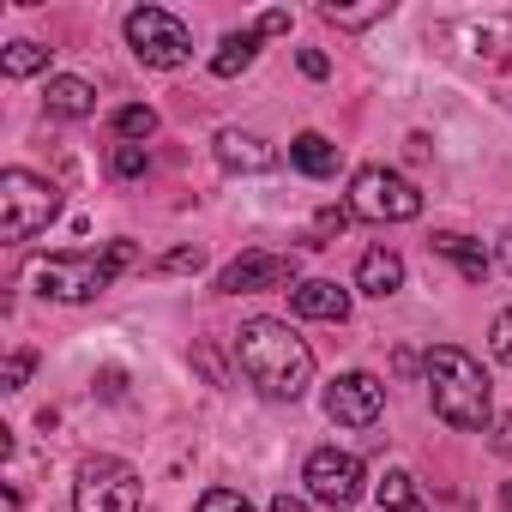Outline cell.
I'll return each mask as SVG.
<instances>
[{"label": "cell", "mask_w": 512, "mask_h": 512, "mask_svg": "<svg viewBox=\"0 0 512 512\" xmlns=\"http://www.w3.org/2000/svg\"><path fill=\"white\" fill-rule=\"evenodd\" d=\"M290 308L302 320H350V290H338L332 278H308L290 290Z\"/></svg>", "instance_id": "12"}, {"label": "cell", "mask_w": 512, "mask_h": 512, "mask_svg": "<svg viewBox=\"0 0 512 512\" xmlns=\"http://www.w3.org/2000/svg\"><path fill=\"white\" fill-rule=\"evenodd\" d=\"M73 512H139V470L127 458H85L73 482Z\"/></svg>", "instance_id": "6"}, {"label": "cell", "mask_w": 512, "mask_h": 512, "mask_svg": "<svg viewBox=\"0 0 512 512\" xmlns=\"http://www.w3.org/2000/svg\"><path fill=\"white\" fill-rule=\"evenodd\" d=\"M61 217V187L31 175V169H7L0 175V235L7 241H31Z\"/></svg>", "instance_id": "4"}, {"label": "cell", "mask_w": 512, "mask_h": 512, "mask_svg": "<svg viewBox=\"0 0 512 512\" xmlns=\"http://www.w3.org/2000/svg\"><path fill=\"white\" fill-rule=\"evenodd\" d=\"M350 217H356L350 205H332V211H320V217H314V241H308V247H326V235H338Z\"/></svg>", "instance_id": "25"}, {"label": "cell", "mask_w": 512, "mask_h": 512, "mask_svg": "<svg viewBox=\"0 0 512 512\" xmlns=\"http://www.w3.org/2000/svg\"><path fill=\"white\" fill-rule=\"evenodd\" d=\"M235 362H241V374L260 386L266 398H302L308 392V380H314V350L284 326V320H247L241 332H235Z\"/></svg>", "instance_id": "1"}, {"label": "cell", "mask_w": 512, "mask_h": 512, "mask_svg": "<svg viewBox=\"0 0 512 512\" xmlns=\"http://www.w3.org/2000/svg\"><path fill=\"white\" fill-rule=\"evenodd\" d=\"M217 163H223L229 175H266V169H278V145H266L260 133L223 127V133H217Z\"/></svg>", "instance_id": "11"}, {"label": "cell", "mask_w": 512, "mask_h": 512, "mask_svg": "<svg viewBox=\"0 0 512 512\" xmlns=\"http://www.w3.org/2000/svg\"><path fill=\"white\" fill-rule=\"evenodd\" d=\"M350 211H356L362 223H410V217H422V193H416L404 175L368 163V169L350 175Z\"/></svg>", "instance_id": "5"}, {"label": "cell", "mask_w": 512, "mask_h": 512, "mask_svg": "<svg viewBox=\"0 0 512 512\" xmlns=\"http://www.w3.org/2000/svg\"><path fill=\"white\" fill-rule=\"evenodd\" d=\"M380 410H386V386L362 368H350L326 386V416L344 428H368V422H380Z\"/></svg>", "instance_id": "10"}, {"label": "cell", "mask_w": 512, "mask_h": 512, "mask_svg": "<svg viewBox=\"0 0 512 512\" xmlns=\"http://www.w3.org/2000/svg\"><path fill=\"white\" fill-rule=\"evenodd\" d=\"M49 115L55 121H85V115H97V91L85 85V79H73V73H61V79H49Z\"/></svg>", "instance_id": "15"}, {"label": "cell", "mask_w": 512, "mask_h": 512, "mask_svg": "<svg viewBox=\"0 0 512 512\" xmlns=\"http://www.w3.org/2000/svg\"><path fill=\"white\" fill-rule=\"evenodd\" d=\"M272 512H314V500H302V494H278Z\"/></svg>", "instance_id": "31"}, {"label": "cell", "mask_w": 512, "mask_h": 512, "mask_svg": "<svg viewBox=\"0 0 512 512\" xmlns=\"http://www.w3.org/2000/svg\"><path fill=\"white\" fill-rule=\"evenodd\" d=\"M428 247L440 253V260H452V266H458V272H464L470 284H482V278H488V266H494V253H488L482 241H470V235H458V229H440V235H434Z\"/></svg>", "instance_id": "14"}, {"label": "cell", "mask_w": 512, "mask_h": 512, "mask_svg": "<svg viewBox=\"0 0 512 512\" xmlns=\"http://www.w3.org/2000/svg\"><path fill=\"white\" fill-rule=\"evenodd\" d=\"M290 163H296L302 175L326 181V175H338V145H332L326 133H302V139L290 145Z\"/></svg>", "instance_id": "16"}, {"label": "cell", "mask_w": 512, "mask_h": 512, "mask_svg": "<svg viewBox=\"0 0 512 512\" xmlns=\"http://www.w3.org/2000/svg\"><path fill=\"white\" fill-rule=\"evenodd\" d=\"M488 446H494L500 458H512V410H506V416L494 422V434H488Z\"/></svg>", "instance_id": "28"}, {"label": "cell", "mask_w": 512, "mask_h": 512, "mask_svg": "<svg viewBox=\"0 0 512 512\" xmlns=\"http://www.w3.org/2000/svg\"><path fill=\"white\" fill-rule=\"evenodd\" d=\"M392 13V0H368V7H320L326 25H344V31H362V25H380Z\"/></svg>", "instance_id": "21"}, {"label": "cell", "mask_w": 512, "mask_h": 512, "mask_svg": "<svg viewBox=\"0 0 512 512\" xmlns=\"http://www.w3.org/2000/svg\"><path fill=\"white\" fill-rule=\"evenodd\" d=\"M43 67H49V49L43 43H7V55H0V73H7V79H31Z\"/></svg>", "instance_id": "20"}, {"label": "cell", "mask_w": 512, "mask_h": 512, "mask_svg": "<svg viewBox=\"0 0 512 512\" xmlns=\"http://www.w3.org/2000/svg\"><path fill=\"white\" fill-rule=\"evenodd\" d=\"M127 43H133V55L145 67H163V73L193 55V31L175 13H163V7H133L127 13Z\"/></svg>", "instance_id": "7"}, {"label": "cell", "mask_w": 512, "mask_h": 512, "mask_svg": "<svg viewBox=\"0 0 512 512\" xmlns=\"http://www.w3.org/2000/svg\"><path fill=\"white\" fill-rule=\"evenodd\" d=\"M500 500H506V512H512V482H506V494H500Z\"/></svg>", "instance_id": "33"}, {"label": "cell", "mask_w": 512, "mask_h": 512, "mask_svg": "<svg viewBox=\"0 0 512 512\" xmlns=\"http://www.w3.org/2000/svg\"><path fill=\"white\" fill-rule=\"evenodd\" d=\"M302 73H308V79H326V73H332V61H326L320 49H302Z\"/></svg>", "instance_id": "29"}, {"label": "cell", "mask_w": 512, "mask_h": 512, "mask_svg": "<svg viewBox=\"0 0 512 512\" xmlns=\"http://www.w3.org/2000/svg\"><path fill=\"white\" fill-rule=\"evenodd\" d=\"M127 266H133V241H109L103 253H55V260H37V266H31V284H37V296H49V302H91V296H103Z\"/></svg>", "instance_id": "3"}, {"label": "cell", "mask_w": 512, "mask_h": 512, "mask_svg": "<svg viewBox=\"0 0 512 512\" xmlns=\"http://www.w3.org/2000/svg\"><path fill=\"white\" fill-rule=\"evenodd\" d=\"M422 374H428V398H434V416L452 422V428H488V374L470 350L458 344H434L422 356Z\"/></svg>", "instance_id": "2"}, {"label": "cell", "mask_w": 512, "mask_h": 512, "mask_svg": "<svg viewBox=\"0 0 512 512\" xmlns=\"http://www.w3.org/2000/svg\"><path fill=\"white\" fill-rule=\"evenodd\" d=\"M500 266L512 272V229H506V241H500Z\"/></svg>", "instance_id": "32"}, {"label": "cell", "mask_w": 512, "mask_h": 512, "mask_svg": "<svg viewBox=\"0 0 512 512\" xmlns=\"http://www.w3.org/2000/svg\"><path fill=\"white\" fill-rule=\"evenodd\" d=\"M145 163H151V151H145V145H115V151H109V169H115L121 181L145 175Z\"/></svg>", "instance_id": "22"}, {"label": "cell", "mask_w": 512, "mask_h": 512, "mask_svg": "<svg viewBox=\"0 0 512 512\" xmlns=\"http://www.w3.org/2000/svg\"><path fill=\"white\" fill-rule=\"evenodd\" d=\"M302 482H308V500H314V506H332V512H350V506L368 494L362 458H356V452H338V446H320V452L308 458Z\"/></svg>", "instance_id": "8"}, {"label": "cell", "mask_w": 512, "mask_h": 512, "mask_svg": "<svg viewBox=\"0 0 512 512\" xmlns=\"http://www.w3.org/2000/svg\"><path fill=\"white\" fill-rule=\"evenodd\" d=\"M356 290H362V296H380V302L398 296V290H404V260H398L392 247H368L362 266H356Z\"/></svg>", "instance_id": "13"}, {"label": "cell", "mask_w": 512, "mask_h": 512, "mask_svg": "<svg viewBox=\"0 0 512 512\" xmlns=\"http://www.w3.org/2000/svg\"><path fill=\"white\" fill-rule=\"evenodd\" d=\"M488 350H494V362H506V368H512V308H506V314H494V332H488Z\"/></svg>", "instance_id": "26"}, {"label": "cell", "mask_w": 512, "mask_h": 512, "mask_svg": "<svg viewBox=\"0 0 512 512\" xmlns=\"http://www.w3.org/2000/svg\"><path fill=\"white\" fill-rule=\"evenodd\" d=\"M199 266H205V253H199V247H175V253H163L151 272H157V278H175V272H199Z\"/></svg>", "instance_id": "23"}, {"label": "cell", "mask_w": 512, "mask_h": 512, "mask_svg": "<svg viewBox=\"0 0 512 512\" xmlns=\"http://www.w3.org/2000/svg\"><path fill=\"white\" fill-rule=\"evenodd\" d=\"M253 31H260V37H278V31H290V13H266Z\"/></svg>", "instance_id": "30"}, {"label": "cell", "mask_w": 512, "mask_h": 512, "mask_svg": "<svg viewBox=\"0 0 512 512\" xmlns=\"http://www.w3.org/2000/svg\"><path fill=\"white\" fill-rule=\"evenodd\" d=\"M31 368H37V350H19V356L7 362V380H0V386H7V392H19V386L31 380Z\"/></svg>", "instance_id": "27"}, {"label": "cell", "mask_w": 512, "mask_h": 512, "mask_svg": "<svg viewBox=\"0 0 512 512\" xmlns=\"http://www.w3.org/2000/svg\"><path fill=\"white\" fill-rule=\"evenodd\" d=\"M193 512H253V506H247V494H235V488H211V494H199Z\"/></svg>", "instance_id": "24"}, {"label": "cell", "mask_w": 512, "mask_h": 512, "mask_svg": "<svg viewBox=\"0 0 512 512\" xmlns=\"http://www.w3.org/2000/svg\"><path fill=\"white\" fill-rule=\"evenodd\" d=\"M374 500H380V512H428L422 494H416V482H410V470H386L374 482Z\"/></svg>", "instance_id": "18"}, {"label": "cell", "mask_w": 512, "mask_h": 512, "mask_svg": "<svg viewBox=\"0 0 512 512\" xmlns=\"http://www.w3.org/2000/svg\"><path fill=\"white\" fill-rule=\"evenodd\" d=\"M253 55H260V31H229V37L217 43V55H211V73H217V79H235V73L253 67Z\"/></svg>", "instance_id": "17"}, {"label": "cell", "mask_w": 512, "mask_h": 512, "mask_svg": "<svg viewBox=\"0 0 512 512\" xmlns=\"http://www.w3.org/2000/svg\"><path fill=\"white\" fill-rule=\"evenodd\" d=\"M223 296H260V290H296V253H272V247H247L241 260H229L217 272Z\"/></svg>", "instance_id": "9"}, {"label": "cell", "mask_w": 512, "mask_h": 512, "mask_svg": "<svg viewBox=\"0 0 512 512\" xmlns=\"http://www.w3.org/2000/svg\"><path fill=\"white\" fill-rule=\"evenodd\" d=\"M157 133V109L151 103H127V109H115V139L121 145H145Z\"/></svg>", "instance_id": "19"}]
</instances>
